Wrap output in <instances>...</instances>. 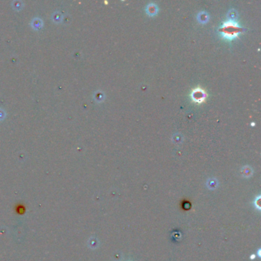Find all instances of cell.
I'll return each mask as SVG.
<instances>
[{
    "label": "cell",
    "instance_id": "6da1fadb",
    "mask_svg": "<svg viewBox=\"0 0 261 261\" xmlns=\"http://www.w3.org/2000/svg\"><path fill=\"white\" fill-rule=\"evenodd\" d=\"M243 30L244 28L240 26L236 21L232 20H228L224 22L219 28V32H221L222 37L228 40H233L237 38Z\"/></svg>",
    "mask_w": 261,
    "mask_h": 261
},
{
    "label": "cell",
    "instance_id": "7a4b0ae2",
    "mask_svg": "<svg viewBox=\"0 0 261 261\" xmlns=\"http://www.w3.org/2000/svg\"><path fill=\"white\" fill-rule=\"evenodd\" d=\"M191 97L195 103H202L205 101L207 97V93L201 87H196L192 91L191 94Z\"/></svg>",
    "mask_w": 261,
    "mask_h": 261
},
{
    "label": "cell",
    "instance_id": "3957f363",
    "mask_svg": "<svg viewBox=\"0 0 261 261\" xmlns=\"http://www.w3.org/2000/svg\"><path fill=\"white\" fill-rule=\"evenodd\" d=\"M146 10V13L150 16H154L158 13V7L156 5L153 4V3H150L145 8Z\"/></svg>",
    "mask_w": 261,
    "mask_h": 261
},
{
    "label": "cell",
    "instance_id": "277c9868",
    "mask_svg": "<svg viewBox=\"0 0 261 261\" xmlns=\"http://www.w3.org/2000/svg\"><path fill=\"white\" fill-rule=\"evenodd\" d=\"M208 18H209V16H208V13L205 12H201L198 13V20L199 22L202 24L205 23L208 21Z\"/></svg>",
    "mask_w": 261,
    "mask_h": 261
},
{
    "label": "cell",
    "instance_id": "5b68a950",
    "mask_svg": "<svg viewBox=\"0 0 261 261\" xmlns=\"http://www.w3.org/2000/svg\"><path fill=\"white\" fill-rule=\"evenodd\" d=\"M228 18H229V20L235 21V19H236L237 16V12L234 11V10H230L229 12H228Z\"/></svg>",
    "mask_w": 261,
    "mask_h": 261
}]
</instances>
